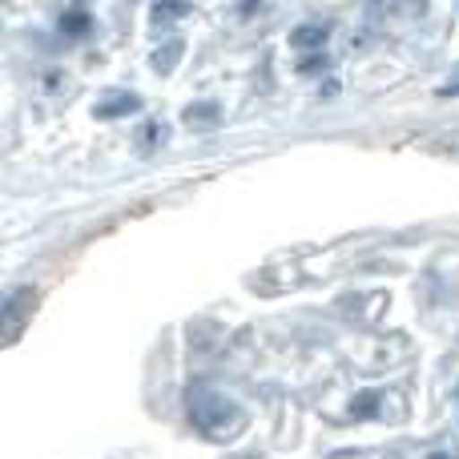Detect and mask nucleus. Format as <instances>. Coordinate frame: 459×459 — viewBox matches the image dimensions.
<instances>
[{
  "label": "nucleus",
  "instance_id": "nucleus-1",
  "mask_svg": "<svg viewBox=\"0 0 459 459\" xmlns=\"http://www.w3.org/2000/svg\"><path fill=\"white\" fill-rule=\"evenodd\" d=\"M190 420L202 436L210 439H226L242 428V411H238L234 399H226L214 387H194L190 391Z\"/></svg>",
  "mask_w": 459,
  "mask_h": 459
},
{
  "label": "nucleus",
  "instance_id": "nucleus-2",
  "mask_svg": "<svg viewBox=\"0 0 459 459\" xmlns=\"http://www.w3.org/2000/svg\"><path fill=\"white\" fill-rule=\"evenodd\" d=\"M32 307H37V290L32 286H16V290L4 294V342H16L24 331V318L32 315Z\"/></svg>",
  "mask_w": 459,
  "mask_h": 459
},
{
  "label": "nucleus",
  "instance_id": "nucleus-3",
  "mask_svg": "<svg viewBox=\"0 0 459 459\" xmlns=\"http://www.w3.org/2000/svg\"><path fill=\"white\" fill-rule=\"evenodd\" d=\"M137 109H142V97H137V93H113V97H105V101L93 105V113H97L101 121L126 117V113H137Z\"/></svg>",
  "mask_w": 459,
  "mask_h": 459
},
{
  "label": "nucleus",
  "instance_id": "nucleus-4",
  "mask_svg": "<svg viewBox=\"0 0 459 459\" xmlns=\"http://www.w3.org/2000/svg\"><path fill=\"white\" fill-rule=\"evenodd\" d=\"M182 53H186V45H182V40H166V45H161L158 53L150 56V69L166 77V73H174V69H178V61H182Z\"/></svg>",
  "mask_w": 459,
  "mask_h": 459
},
{
  "label": "nucleus",
  "instance_id": "nucleus-5",
  "mask_svg": "<svg viewBox=\"0 0 459 459\" xmlns=\"http://www.w3.org/2000/svg\"><path fill=\"white\" fill-rule=\"evenodd\" d=\"M326 37H331L326 24H299V29L290 32V48H323Z\"/></svg>",
  "mask_w": 459,
  "mask_h": 459
},
{
  "label": "nucleus",
  "instance_id": "nucleus-6",
  "mask_svg": "<svg viewBox=\"0 0 459 459\" xmlns=\"http://www.w3.org/2000/svg\"><path fill=\"white\" fill-rule=\"evenodd\" d=\"M186 126H218V105L214 101H202L186 109Z\"/></svg>",
  "mask_w": 459,
  "mask_h": 459
},
{
  "label": "nucleus",
  "instance_id": "nucleus-7",
  "mask_svg": "<svg viewBox=\"0 0 459 459\" xmlns=\"http://www.w3.org/2000/svg\"><path fill=\"white\" fill-rule=\"evenodd\" d=\"M89 24H93V21H89L85 8H73V13L61 16V32H69V37H85Z\"/></svg>",
  "mask_w": 459,
  "mask_h": 459
},
{
  "label": "nucleus",
  "instance_id": "nucleus-8",
  "mask_svg": "<svg viewBox=\"0 0 459 459\" xmlns=\"http://www.w3.org/2000/svg\"><path fill=\"white\" fill-rule=\"evenodd\" d=\"M182 13H190L186 0H158V4H153V21H178Z\"/></svg>",
  "mask_w": 459,
  "mask_h": 459
},
{
  "label": "nucleus",
  "instance_id": "nucleus-9",
  "mask_svg": "<svg viewBox=\"0 0 459 459\" xmlns=\"http://www.w3.org/2000/svg\"><path fill=\"white\" fill-rule=\"evenodd\" d=\"M375 399H379V395H359V399H355V407H351V415H359V420L375 415Z\"/></svg>",
  "mask_w": 459,
  "mask_h": 459
},
{
  "label": "nucleus",
  "instance_id": "nucleus-10",
  "mask_svg": "<svg viewBox=\"0 0 459 459\" xmlns=\"http://www.w3.org/2000/svg\"><path fill=\"white\" fill-rule=\"evenodd\" d=\"M431 459H455V455H447V452H436V455H431Z\"/></svg>",
  "mask_w": 459,
  "mask_h": 459
}]
</instances>
